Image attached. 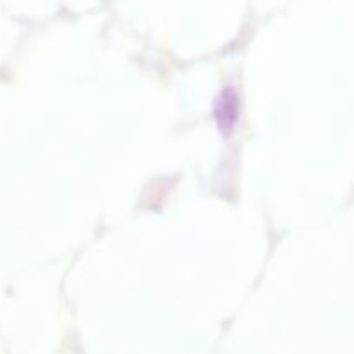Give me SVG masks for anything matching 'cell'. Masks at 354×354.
I'll list each match as a JSON object with an SVG mask.
<instances>
[{
    "instance_id": "obj_1",
    "label": "cell",
    "mask_w": 354,
    "mask_h": 354,
    "mask_svg": "<svg viewBox=\"0 0 354 354\" xmlns=\"http://www.w3.org/2000/svg\"><path fill=\"white\" fill-rule=\"evenodd\" d=\"M239 118V97L232 88L221 90L214 104V120L221 135H230L234 131Z\"/></svg>"
}]
</instances>
